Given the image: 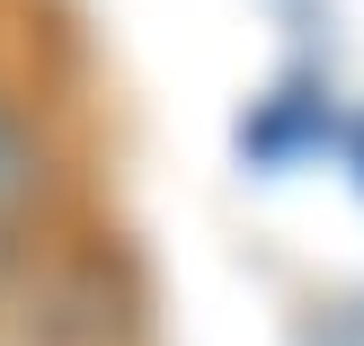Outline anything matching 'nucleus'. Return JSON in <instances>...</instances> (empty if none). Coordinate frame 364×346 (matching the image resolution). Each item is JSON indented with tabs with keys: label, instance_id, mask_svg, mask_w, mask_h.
<instances>
[{
	"label": "nucleus",
	"instance_id": "f257e3e1",
	"mask_svg": "<svg viewBox=\"0 0 364 346\" xmlns=\"http://www.w3.org/2000/svg\"><path fill=\"white\" fill-rule=\"evenodd\" d=\"M45 187H53V151L27 124V107L0 89V276L27 258V231H36V213H45Z\"/></svg>",
	"mask_w": 364,
	"mask_h": 346
}]
</instances>
